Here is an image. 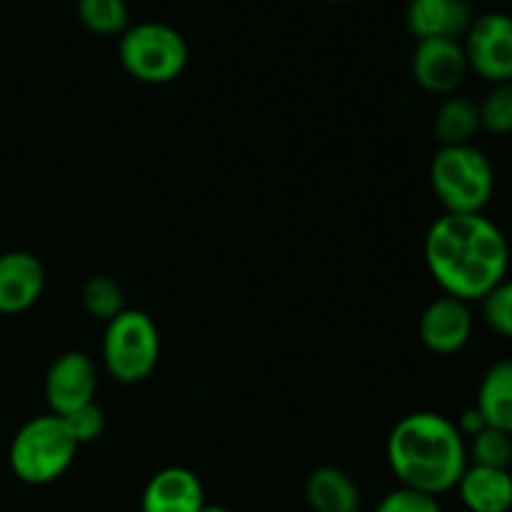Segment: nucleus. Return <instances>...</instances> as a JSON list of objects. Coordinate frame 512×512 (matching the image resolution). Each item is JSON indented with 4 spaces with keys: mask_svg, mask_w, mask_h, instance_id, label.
Returning <instances> with one entry per match:
<instances>
[{
    "mask_svg": "<svg viewBox=\"0 0 512 512\" xmlns=\"http://www.w3.org/2000/svg\"><path fill=\"white\" fill-rule=\"evenodd\" d=\"M423 255L445 295L480 303L508 278L510 240L483 213H443L425 233Z\"/></svg>",
    "mask_w": 512,
    "mask_h": 512,
    "instance_id": "1",
    "label": "nucleus"
},
{
    "mask_svg": "<svg viewBox=\"0 0 512 512\" xmlns=\"http://www.w3.org/2000/svg\"><path fill=\"white\" fill-rule=\"evenodd\" d=\"M463 48L475 75L490 85L512 83V15L503 10L475 15Z\"/></svg>",
    "mask_w": 512,
    "mask_h": 512,
    "instance_id": "7",
    "label": "nucleus"
},
{
    "mask_svg": "<svg viewBox=\"0 0 512 512\" xmlns=\"http://www.w3.org/2000/svg\"><path fill=\"white\" fill-rule=\"evenodd\" d=\"M80 445L70 435L60 415L45 413L28 420L15 433L8 463L15 478L25 485H50L63 478L75 463Z\"/></svg>",
    "mask_w": 512,
    "mask_h": 512,
    "instance_id": "4",
    "label": "nucleus"
},
{
    "mask_svg": "<svg viewBox=\"0 0 512 512\" xmlns=\"http://www.w3.org/2000/svg\"><path fill=\"white\" fill-rule=\"evenodd\" d=\"M158 360L160 333L148 313L125 308L105 323L103 365L110 378L123 385H138L153 375Z\"/></svg>",
    "mask_w": 512,
    "mask_h": 512,
    "instance_id": "6",
    "label": "nucleus"
},
{
    "mask_svg": "<svg viewBox=\"0 0 512 512\" xmlns=\"http://www.w3.org/2000/svg\"><path fill=\"white\" fill-rule=\"evenodd\" d=\"M385 458L403 488L428 495L455 490L468 468V445L455 423L433 410H418L393 425Z\"/></svg>",
    "mask_w": 512,
    "mask_h": 512,
    "instance_id": "2",
    "label": "nucleus"
},
{
    "mask_svg": "<svg viewBox=\"0 0 512 512\" xmlns=\"http://www.w3.org/2000/svg\"><path fill=\"white\" fill-rule=\"evenodd\" d=\"M95 393H98V370L90 355L70 350L53 360L45 375V403L50 413L65 418L83 405L95 403Z\"/></svg>",
    "mask_w": 512,
    "mask_h": 512,
    "instance_id": "8",
    "label": "nucleus"
},
{
    "mask_svg": "<svg viewBox=\"0 0 512 512\" xmlns=\"http://www.w3.org/2000/svg\"><path fill=\"white\" fill-rule=\"evenodd\" d=\"M430 188L445 213L478 215L493 200L495 168L473 143L445 145L430 163Z\"/></svg>",
    "mask_w": 512,
    "mask_h": 512,
    "instance_id": "3",
    "label": "nucleus"
},
{
    "mask_svg": "<svg viewBox=\"0 0 512 512\" xmlns=\"http://www.w3.org/2000/svg\"><path fill=\"white\" fill-rule=\"evenodd\" d=\"M375 512H443L438 498L413 488H395L378 503Z\"/></svg>",
    "mask_w": 512,
    "mask_h": 512,
    "instance_id": "24",
    "label": "nucleus"
},
{
    "mask_svg": "<svg viewBox=\"0 0 512 512\" xmlns=\"http://www.w3.org/2000/svg\"><path fill=\"white\" fill-rule=\"evenodd\" d=\"M45 290V268L28 250L0 255V315H18L33 308Z\"/></svg>",
    "mask_w": 512,
    "mask_h": 512,
    "instance_id": "11",
    "label": "nucleus"
},
{
    "mask_svg": "<svg viewBox=\"0 0 512 512\" xmlns=\"http://www.w3.org/2000/svg\"><path fill=\"white\" fill-rule=\"evenodd\" d=\"M75 13L80 25L95 35H123L130 28L125 0H78Z\"/></svg>",
    "mask_w": 512,
    "mask_h": 512,
    "instance_id": "18",
    "label": "nucleus"
},
{
    "mask_svg": "<svg viewBox=\"0 0 512 512\" xmlns=\"http://www.w3.org/2000/svg\"><path fill=\"white\" fill-rule=\"evenodd\" d=\"M80 303L90 318L110 323L115 315L125 310L123 285L110 275H93V278L85 280L83 290H80Z\"/></svg>",
    "mask_w": 512,
    "mask_h": 512,
    "instance_id": "19",
    "label": "nucleus"
},
{
    "mask_svg": "<svg viewBox=\"0 0 512 512\" xmlns=\"http://www.w3.org/2000/svg\"><path fill=\"white\" fill-rule=\"evenodd\" d=\"M475 408L490 428L512 435V358L498 360L485 370L475 395Z\"/></svg>",
    "mask_w": 512,
    "mask_h": 512,
    "instance_id": "16",
    "label": "nucleus"
},
{
    "mask_svg": "<svg viewBox=\"0 0 512 512\" xmlns=\"http://www.w3.org/2000/svg\"><path fill=\"white\" fill-rule=\"evenodd\" d=\"M473 20L468 0H410L405 8V25L418 40H460Z\"/></svg>",
    "mask_w": 512,
    "mask_h": 512,
    "instance_id": "13",
    "label": "nucleus"
},
{
    "mask_svg": "<svg viewBox=\"0 0 512 512\" xmlns=\"http://www.w3.org/2000/svg\"><path fill=\"white\" fill-rule=\"evenodd\" d=\"M203 508V483L193 470L180 465L158 470L140 495V512H200Z\"/></svg>",
    "mask_w": 512,
    "mask_h": 512,
    "instance_id": "12",
    "label": "nucleus"
},
{
    "mask_svg": "<svg viewBox=\"0 0 512 512\" xmlns=\"http://www.w3.org/2000/svg\"><path fill=\"white\" fill-rule=\"evenodd\" d=\"M420 343L435 355H455L473 338V313L470 303L458 298H435L418 320Z\"/></svg>",
    "mask_w": 512,
    "mask_h": 512,
    "instance_id": "10",
    "label": "nucleus"
},
{
    "mask_svg": "<svg viewBox=\"0 0 512 512\" xmlns=\"http://www.w3.org/2000/svg\"><path fill=\"white\" fill-rule=\"evenodd\" d=\"M330 3H348V0H330Z\"/></svg>",
    "mask_w": 512,
    "mask_h": 512,
    "instance_id": "27",
    "label": "nucleus"
},
{
    "mask_svg": "<svg viewBox=\"0 0 512 512\" xmlns=\"http://www.w3.org/2000/svg\"><path fill=\"white\" fill-rule=\"evenodd\" d=\"M413 78L425 93L453 95L470 73L460 40H418L410 60Z\"/></svg>",
    "mask_w": 512,
    "mask_h": 512,
    "instance_id": "9",
    "label": "nucleus"
},
{
    "mask_svg": "<svg viewBox=\"0 0 512 512\" xmlns=\"http://www.w3.org/2000/svg\"><path fill=\"white\" fill-rule=\"evenodd\" d=\"M200 512H230V510L223 508V505H208V503H205V508Z\"/></svg>",
    "mask_w": 512,
    "mask_h": 512,
    "instance_id": "26",
    "label": "nucleus"
},
{
    "mask_svg": "<svg viewBox=\"0 0 512 512\" xmlns=\"http://www.w3.org/2000/svg\"><path fill=\"white\" fill-rule=\"evenodd\" d=\"M305 503L313 512H358L360 490L345 470L335 465L315 468L305 480Z\"/></svg>",
    "mask_w": 512,
    "mask_h": 512,
    "instance_id": "15",
    "label": "nucleus"
},
{
    "mask_svg": "<svg viewBox=\"0 0 512 512\" xmlns=\"http://www.w3.org/2000/svg\"><path fill=\"white\" fill-rule=\"evenodd\" d=\"M118 58L125 73L138 83L165 85L183 75L188 65V43L168 23L145 20L120 35Z\"/></svg>",
    "mask_w": 512,
    "mask_h": 512,
    "instance_id": "5",
    "label": "nucleus"
},
{
    "mask_svg": "<svg viewBox=\"0 0 512 512\" xmlns=\"http://www.w3.org/2000/svg\"><path fill=\"white\" fill-rule=\"evenodd\" d=\"M483 318L493 333L512 340V280L505 278L483 300Z\"/></svg>",
    "mask_w": 512,
    "mask_h": 512,
    "instance_id": "22",
    "label": "nucleus"
},
{
    "mask_svg": "<svg viewBox=\"0 0 512 512\" xmlns=\"http://www.w3.org/2000/svg\"><path fill=\"white\" fill-rule=\"evenodd\" d=\"M453 423H455V428H458V433L465 438V443H468L470 438H475L480 430L488 428V423H485V418L480 415V410L475 408V405L473 408L463 410V413L458 415V420H453Z\"/></svg>",
    "mask_w": 512,
    "mask_h": 512,
    "instance_id": "25",
    "label": "nucleus"
},
{
    "mask_svg": "<svg viewBox=\"0 0 512 512\" xmlns=\"http://www.w3.org/2000/svg\"><path fill=\"white\" fill-rule=\"evenodd\" d=\"M455 490L460 495V503L470 512L512 510V473L508 468L468 465Z\"/></svg>",
    "mask_w": 512,
    "mask_h": 512,
    "instance_id": "14",
    "label": "nucleus"
},
{
    "mask_svg": "<svg viewBox=\"0 0 512 512\" xmlns=\"http://www.w3.org/2000/svg\"><path fill=\"white\" fill-rule=\"evenodd\" d=\"M433 130L440 148H445V145H470L480 130L478 103L465 98V95H448L440 103L438 113H435Z\"/></svg>",
    "mask_w": 512,
    "mask_h": 512,
    "instance_id": "17",
    "label": "nucleus"
},
{
    "mask_svg": "<svg viewBox=\"0 0 512 512\" xmlns=\"http://www.w3.org/2000/svg\"><path fill=\"white\" fill-rule=\"evenodd\" d=\"M468 463L485 468H510L512 463V435L498 428L480 430L468 443Z\"/></svg>",
    "mask_w": 512,
    "mask_h": 512,
    "instance_id": "20",
    "label": "nucleus"
},
{
    "mask_svg": "<svg viewBox=\"0 0 512 512\" xmlns=\"http://www.w3.org/2000/svg\"><path fill=\"white\" fill-rule=\"evenodd\" d=\"M63 420L78 445L95 443V440L105 433V413L98 403L83 405V408H78L75 413L65 415Z\"/></svg>",
    "mask_w": 512,
    "mask_h": 512,
    "instance_id": "23",
    "label": "nucleus"
},
{
    "mask_svg": "<svg viewBox=\"0 0 512 512\" xmlns=\"http://www.w3.org/2000/svg\"><path fill=\"white\" fill-rule=\"evenodd\" d=\"M480 130L490 135H512V83L493 85L478 103Z\"/></svg>",
    "mask_w": 512,
    "mask_h": 512,
    "instance_id": "21",
    "label": "nucleus"
}]
</instances>
